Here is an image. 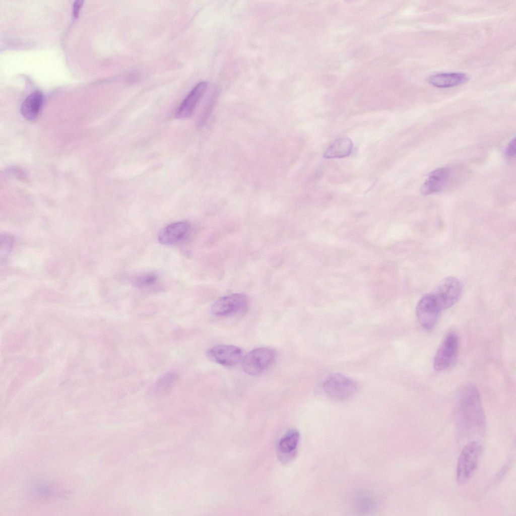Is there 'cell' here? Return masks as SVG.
<instances>
[{"mask_svg": "<svg viewBox=\"0 0 516 516\" xmlns=\"http://www.w3.org/2000/svg\"><path fill=\"white\" fill-rule=\"evenodd\" d=\"M321 388L324 393L330 399L343 401L355 395L357 386L351 378L339 373H334L324 380Z\"/></svg>", "mask_w": 516, "mask_h": 516, "instance_id": "3957f363", "label": "cell"}, {"mask_svg": "<svg viewBox=\"0 0 516 516\" xmlns=\"http://www.w3.org/2000/svg\"><path fill=\"white\" fill-rule=\"evenodd\" d=\"M276 357V352L273 348H256L248 352L243 358L242 369L249 375H259L269 367Z\"/></svg>", "mask_w": 516, "mask_h": 516, "instance_id": "277c9868", "label": "cell"}, {"mask_svg": "<svg viewBox=\"0 0 516 516\" xmlns=\"http://www.w3.org/2000/svg\"><path fill=\"white\" fill-rule=\"evenodd\" d=\"M351 139L343 137L336 139L327 149L324 157L327 159L341 158L348 156L352 150Z\"/></svg>", "mask_w": 516, "mask_h": 516, "instance_id": "2e32d148", "label": "cell"}, {"mask_svg": "<svg viewBox=\"0 0 516 516\" xmlns=\"http://www.w3.org/2000/svg\"><path fill=\"white\" fill-rule=\"evenodd\" d=\"M242 351L238 347L230 345H218L207 352L209 359L226 367L236 365L241 358Z\"/></svg>", "mask_w": 516, "mask_h": 516, "instance_id": "9c48e42d", "label": "cell"}, {"mask_svg": "<svg viewBox=\"0 0 516 516\" xmlns=\"http://www.w3.org/2000/svg\"><path fill=\"white\" fill-rule=\"evenodd\" d=\"M158 280V276L153 273L142 275L135 280L136 286L140 288L150 287L156 283Z\"/></svg>", "mask_w": 516, "mask_h": 516, "instance_id": "ac0fdd59", "label": "cell"}, {"mask_svg": "<svg viewBox=\"0 0 516 516\" xmlns=\"http://www.w3.org/2000/svg\"><path fill=\"white\" fill-rule=\"evenodd\" d=\"M463 290L460 281L454 277L442 280L432 293L440 310L453 306L460 299Z\"/></svg>", "mask_w": 516, "mask_h": 516, "instance_id": "5b68a950", "label": "cell"}, {"mask_svg": "<svg viewBox=\"0 0 516 516\" xmlns=\"http://www.w3.org/2000/svg\"><path fill=\"white\" fill-rule=\"evenodd\" d=\"M248 308V299L242 293H233L218 299L212 305V313L218 316L241 314Z\"/></svg>", "mask_w": 516, "mask_h": 516, "instance_id": "8992f818", "label": "cell"}, {"mask_svg": "<svg viewBox=\"0 0 516 516\" xmlns=\"http://www.w3.org/2000/svg\"><path fill=\"white\" fill-rule=\"evenodd\" d=\"M1 254H4L6 256L12 249L13 240L10 236L5 234L1 236Z\"/></svg>", "mask_w": 516, "mask_h": 516, "instance_id": "d6986e66", "label": "cell"}, {"mask_svg": "<svg viewBox=\"0 0 516 516\" xmlns=\"http://www.w3.org/2000/svg\"><path fill=\"white\" fill-rule=\"evenodd\" d=\"M43 101L41 93L36 91L31 93L23 102L21 112L24 118L29 120L35 119L41 110Z\"/></svg>", "mask_w": 516, "mask_h": 516, "instance_id": "9a60e30c", "label": "cell"}, {"mask_svg": "<svg viewBox=\"0 0 516 516\" xmlns=\"http://www.w3.org/2000/svg\"><path fill=\"white\" fill-rule=\"evenodd\" d=\"M482 452L481 444L476 440L467 443L461 451L457 463L456 479L459 484L467 483L474 474Z\"/></svg>", "mask_w": 516, "mask_h": 516, "instance_id": "7a4b0ae2", "label": "cell"}, {"mask_svg": "<svg viewBox=\"0 0 516 516\" xmlns=\"http://www.w3.org/2000/svg\"><path fill=\"white\" fill-rule=\"evenodd\" d=\"M299 440V432L296 429L288 431L280 440L278 446V457L282 462L290 461L296 455Z\"/></svg>", "mask_w": 516, "mask_h": 516, "instance_id": "4fadbf2b", "label": "cell"}, {"mask_svg": "<svg viewBox=\"0 0 516 516\" xmlns=\"http://www.w3.org/2000/svg\"><path fill=\"white\" fill-rule=\"evenodd\" d=\"M83 1H75L73 5V15L75 17H77L79 14V12L80 7L82 6Z\"/></svg>", "mask_w": 516, "mask_h": 516, "instance_id": "44dd1931", "label": "cell"}, {"mask_svg": "<svg viewBox=\"0 0 516 516\" xmlns=\"http://www.w3.org/2000/svg\"><path fill=\"white\" fill-rule=\"evenodd\" d=\"M440 312L432 293L422 297L416 307V314L420 324L428 331L434 328Z\"/></svg>", "mask_w": 516, "mask_h": 516, "instance_id": "ba28073f", "label": "cell"}, {"mask_svg": "<svg viewBox=\"0 0 516 516\" xmlns=\"http://www.w3.org/2000/svg\"><path fill=\"white\" fill-rule=\"evenodd\" d=\"M459 348L458 335L454 332L449 333L440 344L434 356V369L440 371L448 368L455 360Z\"/></svg>", "mask_w": 516, "mask_h": 516, "instance_id": "52a82bcc", "label": "cell"}, {"mask_svg": "<svg viewBox=\"0 0 516 516\" xmlns=\"http://www.w3.org/2000/svg\"><path fill=\"white\" fill-rule=\"evenodd\" d=\"M456 414L460 430L464 435L472 438L483 435L485 416L480 396L475 386L466 385L460 390Z\"/></svg>", "mask_w": 516, "mask_h": 516, "instance_id": "6da1fadb", "label": "cell"}, {"mask_svg": "<svg viewBox=\"0 0 516 516\" xmlns=\"http://www.w3.org/2000/svg\"><path fill=\"white\" fill-rule=\"evenodd\" d=\"M189 229L190 225L186 222L170 224L159 232L158 235V241L165 245H174L186 236Z\"/></svg>", "mask_w": 516, "mask_h": 516, "instance_id": "8fae6325", "label": "cell"}, {"mask_svg": "<svg viewBox=\"0 0 516 516\" xmlns=\"http://www.w3.org/2000/svg\"><path fill=\"white\" fill-rule=\"evenodd\" d=\"M467 74L460 72L441 73L430 76L429 84L437 88L453 87L466 83L468 80Z\"/></svg>", "mask_w": 516, "mask_h": 516, "instance_id": "5bb4252c", "label": "cell"}, {"mask_svg": "<svg viewBox=\"0 0 516 516\" xmlns=\"http://www.w3.org/2000/svg\"><path fill=\"white\" fill-rule=\"evenodd\" d=\"M177 378L175 372L170 371L161 376L155 383L154 391L158 394H163L169 391Z\"/></svg>", "mask_w": 516, "mask_h": 516, "instance_id": "e0dca14e", "label": "cell"}, {"mask_svg": "<svg viewBox=\"0 0 516 516\" xmlns=\"http://www.w3.org/2000/svg\"><path fill=\"white\" fill-rule=\"evenodd\" d=\"M208 84L206 82L198 83L190 92L177 108L175 116L177 119H185L191 115L197 104L204 94Z\"/></svg>", "mask_w": 516, "mask_h": 516, "instance_id": "30bf717a", "label": "cell"}, {"mask_svg": "<svg viewBox=\"0 0 516 516\" xmlns=\"http://www.w3.org/2000/svg\"><path fill=\"white\" fill-rule=\"evenodd\" d=\"M450 175L448 168L442 167L433 171L422 184L420 191L429 195L441 190L448 183Z\"/></svg>", "mask_w": 516, "mask_h": 516, "instance_id": "7c38bea8", "label": "cell"}, {"mask_svg": "<svg viewBox=\"0 0 516 516\" xmlns=\"http://www.w3.org/2000/svg\"><path fill=\"white\" fill-rule=\"evenodd\" d=\"M515 155V140L514 138L507 145L505 150V155L508 158H512Z\"/></svg>", "mask_w": 516, "mask_h": 516, "instance_id": "ffe728a7", "label": "cell"}]
</instances>
